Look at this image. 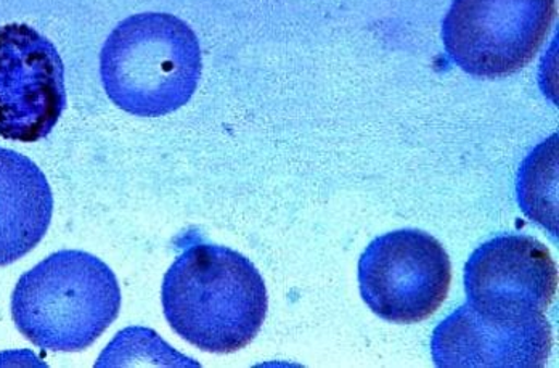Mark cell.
I'll use <instances>...</instances> for the list:
<instances>
[{
    "instance_id": "cell-1",
    "label": "cell",
    "mask_w": 559,
    "mask_h": 368,
    "mask_svg": "<svg viewBox=\"0 0 559 368\" xmlns=\"http://www.w3.org/2000/svg\"><path fill=\"white\" fill-rule=\"evenodd\" d=\"M163 311L170 329L198 349L230 354L261 332L269 298L250 259L219 245L186 248L166 272Z\"/></svg>"
},
{
    "instance_id": "cell-2",
    "label": "cell",
    "mask_w": 559,
    "mask_h": 368,
    "mask_svg": "<svg viewBox=\"0 0 559 368\" xmlns=\"http://www.w3.org/2000/svg\"><path fill=\"white\" fill-rule=\"evenodd\" d=\"M121 288L97 256L61 250L20 277L12 295L16 329L34 346L60 353L87 349L115 322Z\"/></svg>"
},
{
    "instance_id": "cell-3",
    "label": "cell",
    "mask_w": 559,
    "mask_h": 368,
    "mask_svg": "<svg viewBox=\"0 0 559 368\" xmlns=\"http://www.w3.org/2000/svg\"><path fill=\"white\" fill-rule=\"evenodd\" d=\"M201 68L197 34L169 13L129 16L108 36L100 54L108 97L140 118H158L189 104Z\"/></svg>"
},
{
    "instance_id": "cell-4",
    "label": "cell",
    "mask_w": 559,
    "mask_h": 368,
    "mask_svg": "<svg viewBox=\"0 0 559 368\" xmlns=\"http://www.w3.org/2000/svg\"><path fill=\"white\" fill-rule=\"evenodd\" d=\"M555 19L557 0H453L442 39L465 73L500 80L534 60Z\"/></svg>"
},
{
    "instance_id": "cell-5",
    "label": "cell",
    "mask_w": 559,
    "mask_h": 368,
    "mask_svg": "<svg viewBox=\"0 0 559 368\" xmlns=\"http://www.w3.org/2000/svg\"><path fill=\"white\" fill-rule=\"evenodd\" d=\"M450 282L448 251L426 232H390L374 238L360 256V295L386 322L429 319L448 298Z\"/></svg>"
},
{
    "instance_id": "cell-6",
    "label": "cell",
    "mask_w": 559,
    "mask_h": 368,
    "mask_svg": "<svg viewBox=\"0 0 559 368\" xmlns=\"http://www.w3.org/2000/svg\"><path fill=\"white\" fill-rule=\"evenodd\" d=\"M64 107V67L57 47L28 25L0 26V138L40 141Z\"/></svg>"
},
{
    "instance_id": "cell-7",
    "label": "cell",
    "mask_w": 559,
    "mask_h": 368,
    "mask_svg": "<svg viewBox=\"0 0 559 368\" xmlns=\"http://www.w3.org/2000/svg\"><path fill=\"white\" fill-rule=\"evenodd\" d=\"M551 347L554 335L544 312L490 313L468 302L431 340L432 359L441 368H538L547 364Z\"/></svg>"
},
{
    "instance_id": "cell-8",
    "label": "cell",
    "mask_w": 559,
    "mask_h": 368,
    "mask_svg": "<svg viewBox=\"0 0 559 368\" xmlns=\"http://www.w3.org/2000/svg\"><path fill=\"white\" fill-rule=\"evenodd\" d=\"M468 305L490 313L545 312L557 296L550 250L527 235H502L480 245L466 262Z\"/></svg>"
},
{
    "instance_id": "cell-9",
    "label": "cell",
    "mask_w": 559,
    "mask_h": 368,
    "mask_svg": "<svg viewBox=\"0 0 559 368\" xmlns=\"http://www.w3.org/2000/svg\"><path fill=\"white\" fill-rule=\"evenodd\" d=\"M52 214V190L43 170L28 156L0 146V268L43 241Z\"/></svg>"
}]
</instances>
